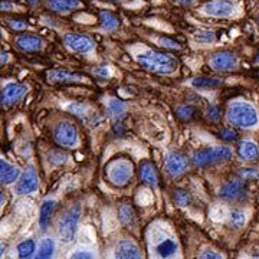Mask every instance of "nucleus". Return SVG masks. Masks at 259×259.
Masks as SVG:
<instances>
[{
	"mask_svg": "<svg viewBox=\"0 0 259 259\" xmlns=\"http://www.w3.org/2000/svg\"><path fill=\"white\" fill-rule=\"evenodd\" d=\"M137 62L146 71L160 75L173 74L176 72L180 65L176 56L164 54V52H157V51H146L140 54L137 55Z\"/></svg>",
	"mask_w": 259,
	"mask_h": 259,
	"instance_id": "nucleus-1",
	"label": "nucleus"
},
{
	"mask_svg": "<svg viewBox=\"0 0 259 259\" xmlns=\"http://www.w3.org/2000/svg\"><path fill=\"white\" fill-rule=\"evenodd\" d=\"M228 121L241 128H253L259 124V114L249 102L236 101L229 105Z\"/></svg>",
	"mask_w": 259,
	"mask_h": 259,
	"instance_id": "nucleus-2",
	"label": "nucleus"
},
{
	"mask_svg": "<svg viewBox=\"0 0 259 259\" xmlns=\"http://www.w3.org/2000/svg\"><path fill=\"white\" fill-rule=\"evenodd\" d=\"M107 176L114 186L124 187L133 177V164L124 158L114 160L107 166Z\"/></svg>",
	"mask_w": 259,
	"mask_h": 259,
	"instance_id": "nucleus-3",
	"label": "nucleus"
},
{
	"mask_svg": "<svg viewBox=\"0 0 259 259\" xmlns=\"http://www.w3.org/2000/svg\"><path fill=\"white\" fill-rule=\"evenodd\" d=\"M232 158V150L229 147L203 148L196 151L193 156V164L196 167H204Z\"/></svg>",
	"mask_w": 259,
	"mask_h": 259,
	"instance_id": "nucleus-4",
	"label": "nucleus"
},
{
	"mask_svg": "<svg viewBox=\"0 0 259 259\" xmlns=\"http://www.w3.org/2000/svg\"><path fill=\"white\" fill-rule=\"evenodd\" d=\"M79 219H81V207L79 206H74L65 213L59 222V229H58L61 241L65 243L74 241L75 233L78 231Z\"/></svg>",
	"mask_w": 259,
	"mask_h": 259,
	"instance_id": "nucleus-5",
	"label": "nucleus"
},
{
	"mask_svg": "<svg viewBox=\"0 0 259 259\" xmlns=\"http://www.w3.org/2000/svg\"><path fill=\"white\" fill-rule=\"evenodd\" d=\"M54 137L58 146L65 148H72L78 144V131L69 121H61L54 128Z\"/></svg>",
	"mask_w": 259,
	"mask_h": 259,
	"instance_id": "nucleus-6",
	"label": "nucleus"
},
{
	"mask_svg": "<svg viewBox=\"0 0 259 259\" xmlns=\"http://www.w3.org/2000/svg\"><path fill=\"white\" fill-rule=\"evenodd\" d=\"M203 10L213 18H231L236 12V6L231 0H210L204 5Z\"/></svg>",
	"mask_w": 259,
	"mask_h": 259,
	"instance_id": "nucleus-7",
	"label": "nucleus"
},
{
	"mask_svg": "<svg viewBox=\"0 0 259 259\" xmlns=\"http://www.w3.org/2000/svg\"><path fill=\"white\" fill-rule=\"evenodd\" d=\"M64 44L74 52L87 54L94 49V40L87 35H78V33H68L64 37Z\"/></svg>",
	"mask_w": 259,
	"mask_h": 259,
	"instance_id": "nucleus-8",
	"label": "nucleus"
},
{
	"mask_svg": "<svg viewBox=\"0 0 259 259\" xmlns=\"http://www.w3.org/2000/svg\"><path fill=\"white\" fill-rule=\"evenodd\" d=\"M210 66L214 71L228 72L238 68V58L232 52H218L210 58Z\"/></svg>",
	"mask_w": 259,
	"mask_h": 259,
	"instance_id": "nucleus-9",
	"label": "nucleus"
},
{
	"mask_svg": "<svg viewBox=\"0 0 259 259\" xmlns=\"http://www.w3.org/2000/svg\"><path fill=\"white\" fill-rule=\"evenodd\" d=\"M37 187H39V180H37L36 171H35L33 166H29L19 180L16 192L18 194H30L36 192Z\"/></svg>",
	"mask_w": 259,
	"mask_h": 259,
	"instance_id": "nucleus-10",
	"label": "nucleus"
},
{
	"mask_svg": "<svg viewBox=\"0 0 259 259\" xmlns=\"http://www.w3.org/2000/svg\"><path fill=\"white\" fill-rule=\"evenodd\" d=\"M221 197L226 202H236L245 197L246 189L243 180H232L228 185H225L221 189Z\"/></svg>",
	"mask_w": 259,
	"mask_h": 259,
	"instance_id": "nucleus-11",
	"label": "nucleus"
},
{
	"mask_svg": "<svg viewBox=\"0 0 259 259\" xmlns=\"http://www.w3.org/2000/svg\"><path fill=\"white\" fill-rule=\"evenodd\" d=\"M28 93V87L23 83H8L2 91V104L3 105H12L23 98Z\"/></svg>",
	"mask_w": 259,
	"mask_h": 259,
	"instance_id": "nucleus-12",
	"label": "nucleus"
},
{
	"mask_svg": "<svg viewBox=\"0 0 259 259\" xmlns=\"http://www.w3.org/2000/svg\"><path fill=\"white\" fill-rule=\"evenodd\" d=\"M164 166H166L167 173L170 176H180L187 168V158L179 153H170V154H167L166 160H164Z\"/></svg>",
	"mask_w": 259,
	"mask_h": 259,
	"instance_id": "nucleus-13",
	"label": "nucleus"
},
{
	"mask_svg": "<svg viewBox=\"0 0 259 259\" xmlns=\"http://www.w3.org/2000/svg\"><path fill=\"white\" fill-rule=\"evenodd\" d=\"M114 259H141V253L134 242L121 241L115 246Z\"/></svg>",
	"mask_w": 259,
	"mask_h": 259,
	"instance_id": "nucleus-14",
	"label": "nucleus"
},
{
	"mask_svg": "<svg viewBox=\"0 0 259 259\" xmlns=\"http://www.w3.org/2000/svg\"><path fill=\"white\" fill-rule=\"evenodd\" d=\"M16 47L23 52H37L44 48V40L36 35H22L16 39Z\"/></svg>",
	"mask_w": 259,
	"mask_h": 259,
	"instance_id": "nucleus-15",
	"label": "nucleus"
},
{
	"mask_svg": "<svg viewBox=\"0 0 259 259\" xmlns=\"http://www.w3.org/2000/svg\"><path fill=\"white\" fill-rule=\"evenodd\" d=\"M48 81L49 82H58V83H69V82H81L85 79L83 75L79 74H71V72H66V71H49L48 72Z\"/></svg>",
	"mask_w": 259,
	"mask_h": 259,
	"instance_id": "nucleus-16",
	"label": "nucleus"
},
{
	"mask_svg": "<svg viewBox=\"0 0 259 259\" xmlns=\"http://www.w3.org/2000/svg\"><path fill=\"white\" fill-rule=\"evenodd\" d=\"M140 179L144 185L151 186V187H156L158 182L157 170L153 163L150 161H143L141 166H140Z\"/></svg>",
	"mask_w": 259,
	"mask_h": 259,
	"instance_id": "nucleus-17",
	"label": "nucleus"
},
{
	"mask_svg": "<svg viewBox=\"0 0 259 259\" xmlns=\"http://www.w3.org/2000/svg\"><path fill=\"white\" fill-rule=\"evenodd\" d=\"M19 175H20V171H19L18 167L12 166L6 160L2 158V161H0V180H2V185H12L13 182L18 180Z\"/></svg>",
	"mask_w": 259,
	"mask_h": 259,
	"instance_id": "nucleus-18",
	"label": "nucleus"
},
{
	"mask_svg": "<svg viewBox=\"0 0 259 259\" xmlns=\"http://www.w3.org/2000/svg\"><path fill=\"white\" fill-rule=\"evenodd\" d=\"M238 154L242 160L252 161V160H256L259 157V147L250 140H243L238 147Z\"/></svg>",
	"mask_w": 259,
	"mask_h": 259,
	"instance_id": "nucleus-19",
	"label": "nucleus"
},
{
	"mask_svg": "<svg viewBox=\"0 0 259 259\" xmlns=\"http://www.w3.org/2000/svg\"><path fill=\"white\" fill-rule=\"evenodd\" d=\"M48 8L54 12L68 13V12L81 8V2L79 0H48Z\"/></svg>",
	"mask_w": 259,
	"mask_h": 259,
	"instance_id": "nucleus-20",
	"label": "nucleus"
},
{
	"mask_svg": "<svg viewBox=\"0 0 259 259\" xmlns=\"http://www.w3.org/2000/svg\"><path fill=\"white\" fill-rule=\"evenodd\" d=\"M56 203L55 200H45L42 206H40V210H39V225L42 229H47L51 223L52 219V214L55 212Z\"/></svg>",
	"mask_w": 259,
	"mask_h": 259,
	"instance_id": "nucleus-21",
	"label": "nucleus"
},
{
	"mask_svg": "<svg viewBox=\"0 0 259 259\" xmlns=\"http://www.w3.org/2000/svg\"><path fill=\"white\" fill-rule=\"evenodd\" d=\"M177 250V243L173 239H163L161 242H158V245L156 246V253L161 259L171 258Z\"/></svg>",
	"mask_w": 259,
	"mask_h": 259,
	"instance_id": "nucleus-22",
	"label": "nucleus"
},
{
	"mask_svg": "<svg viewBox=\"0 0 259 259\" xmlns=\"http://www.w3.org/2000/svg\"><path fill=\"white\" fill-rule=\"evenodd\" d=\"M54 253H55V243L51 238H47L40 242L35 259H52Z\"/></svg>",
	"mask_w": 259,
	"mask_h": 259,
	"instance_id": "nucleus-23",
	"label": "nucleus"
},
{
	"mask_svg": "<svg viewBox=\"0 0 259 259\" xmlns=\"http://www.w3.org/2000/svg\"><path fill=\"white\" fill-rule=\"evenodd\" d=\"M192 85L199 90H214L222 85V81H219L216 78H194L192 81Z\"/></svg>",
	"mask_w": 259,
	"mask_h": 259,
	"instance_id": "nucleus-24",
	"label": "nucleus"
},
{
	"mask_svg": "<svg viewBox=\"0 0 259 259\" xmlns=\"http://www.w3.org/2000/svg\"><path fill=\"white\" fill-rule=\"evenodd\" d=\"M36 250V245L33 241H23L22 243H19L18 253L20 259H29L33 252Z\"/></svg>",
	"mask_w": 259,
	"mask_h": 259,
	"instance_id": "nucleus-25",
	"label": "nucleus"
},
{
	"mask_svg": "<svg viewBox=\"0 0 259 259\" xmlns=\"http://www.w3.org/2000/svg\"><path fill=\"white\" fill-rule=\"evenodd\" d=\"M100 19H101L102 26L107 29V30H114V29H117V26H118V19L115 18L112 13H110V12H101Z\"/></svg>",
	"mask_w": 259,
	"mask_h": 259,
	"instance_id": "nucleus-26",
	"label": "nucleus"
},
{
	"mask_svg": "<svg viewBox=\"0 0 259 259\" xmlns=\"http://www.w3.org/2000/svg\"><path fill=\"white\" fill-rule=\"evenodd\" d=\"M125 108H127V105L122 101H120V100H114V98H112V100L108 101V111H110V114L114 115V117H120V115H122V114L125 112Z\"/></svg>",
	"mask_w": 259,
	"mask_h": 259,
	"instance_id": "nucleus-27",
	"label": "nucleus"
},
{
	"mask_svg": "<svg viewBox=\"0 0 259 259\" xmlns=\"http://www.w3.org/2000/svg\"><path fill=\"white\" fill-rule=\"evenodd\" d=\"M48 160L54 166H62V164H65L68 161V156L65 154L64 151H61V150H54V151H51L48 154Z\"/></svg>",
	"mask_w": 259,
	"mask_h": 259,
	"instance_id": "nucleus-28",
	"label": "nucleus"
},
{
	"mask_svg": "<svg viewBox=\"0 0 259 259\" xmlns=\"http://www.w3.org/2000/svg\"><path fill=\"white\" fill-rule=\"evenodd\" d=\"M118 214H120V221L124 225H131L134 221V212H133V207L130 204H122Z\"/></svg>",
	"mask_w": 259,
	"mask_h": 259,
	"instance_id": "nucleus-29",
	"label": "nucleus"
},
{
	"mask_svg": "<svg viewBox=\"0 0 259 259\" xmlns=\"http://www.w3.org/2000/svg\"><path fill=\"white\" fill-rule=\"evenodd\" d=\"M175 202H176L180 207H186V206H189L190 202H192V196H190L189 192H186V190L177 189L176 192H175Z\"/></svg>",
	"mask_w": 259,
	"mask_h": 259,
	"instance_id": "nucleus-30",
	"label": "nucleus"
},
{
	"mask_svg": "<svg viewBox=\"0 0 259 259\" xmlns=\"http://www.w3.org/2000/svg\"><path fill=\"white\" fill-rule=\"evenodd\" d=\"M194 39L199 42V44H212L216 39V35L213 30H199L194 33Z\"/></svg>",
	"mask_w": 259,
	"mask_h": 259,
	"instance_id": "nucleus-31",
	"label": "nucleus"
},
{
	"mask_svg": "<svg viewBox=\"0 0 259 259\" xmlns=\"http://www.w3.org/2000/svg\"><path fill=\"white\" fill-rule=\"evenodd\" d=\"M239 177L243 182L259 180V170L258 168H241L239 170Z\"/></svg>",
	"mask_w": 259,
	"mask_h": 259,
	"instance_id": "nucleus-32",
	"label": "nucleus"
},
{
	"mask_svg": "<svg viewBox=\"0 0 259 259\" xmlns=\"http://www.w3.org/2000/svg\"><path fill=\"white\" fill-rule=\"evenodd\" d=\"M246 222V214L242 210H235L231 214V225L233 228H242Z\"/></svg>",
	"mask_w": 259,
	"mask_h": 259,
	"instance_id": "nucleus-33",
	"label": "nucleus"
},
{
	"mask_svg": "<svg viewBox=\"0 0 259 259\" xmlns=\"http://www.w3.org/2000/svg\"><path fill=\"white\" fill-rule=\"evenodd\" d=\"M194 108L192 107H187V105H182V107H177L176 108V115L182 120H190L194 115Z\"/></svg>",
	"mask_w": 259,
	"mask_h": 259,
	"instance_id": "nucleus-34",
	"label": "nucleus"
},
{
	"mask_svg": "<svg viewBox=\"0 0 259 259\" xmlns=\"http://www.w3.org/2000/svg\"><path fill=\"white\" fill-rule=\"evenodd\" d=\"M68 111L76 115V117H85L88 108L83 104H71V105H68Z\"/></svg>",
	"mask_w": 259,
	"mask_h": 259,
	"instance_id": "nucleus-35",
	"label": "nucleus"
},
{
	"mask_svg": "<svg viewBox=\"0 0 259 259\" xmlns=\"http://www.w3.org/2000/svg\"><path fill=\"white\" fill-rule=\"evenodd\" d=\"M9 28L12 30L19 32V30H26L29 28V25L26 22H23V20H19V19L15 20V19H12V20H9Z\"/></svg>",
	"mask_w": 259,
	"mask_h": 259,
	"instance_id": "nucleus-36",
	"label": "nucleus"
},
{
	"mask_svg": "<svg viewBox=\"0 0 259 259\" xmlns=\"http://www.w3.org/2000/svg\"><path fill=\"white\" fill-rule=\"evenodd\" d=\"M160 45L163 48H167V49H179L180 48V45L177 44L176 40L168 39V37H161L160 39Z\"/></svg>",
	"mask_w": 259,
	"mask_h": 259,
	"instance_id": "nucleus-37",
	"label": "nucleus"
},
{
	"mask_svg": "<svg viewBox=\"0 0 259 259\" xmlns=\"http://www.w3.org/2000/svg\"><path fill=\"white\" fill-rule=\"evenodd\" d=\"M207 117L210 121H218L221 118V108L218 105H210L209 112H207Z\"/></svg>",
	"mask_w": 259,
	"mask_h": 259,
	"instance_id": "nucleus-38",
	"label": "nucleus"
},
{
	"mask_svg": "<svg viewBox=\"0 0 259 259\" xmlns=\"http://www.w3.org/2000/svg\"><path fill=\"white\" fill-rule=\"evenodd\" d=\"M236 133L233 131V130H223L222 133H221V139L225 140V141H235L236 140Z\"/></svg>",
	"mask_w": 259,
	"mask_h": 259,
	"instance_id": "nucleus-39",
	"label": "nucleus"
},
{
	"mask_svg": "<svg viewBox=\"0 0 259 259\" xmlns=\"http://www.w3.org/2000/svg\"><path fill=\"white\" fill-rule=\"evenodd\" d=\"M71 259H94V256L91 252H87V250H78V252H75L74 255H72V258Z\"/></svg>",
	"mask_w": 259,
	"mask_h": 259,
	"instance_id": "nucleus-40",
	"label": "nucleus"
},
{
	"mask_svg": "<svg viewBox=\"0 0 259 259\" xmlns=\"http://www.w3.org/2000/svg\"><path fill=\"white\" fill-rule=\"evenodd\" d=\"M200 259H223L219 253H216V252H213V250H204L203 253H202V256Z\"/></svg>",
	"mask_w": 259,
	"mask_h": 259,
	"instance_id": "nucleus-41",
	"label": "nucleus"
},
{
	"mask_svg": "<svg viewBox=\"0 0 259 259\" xmlns=\"http://www.w3.org/2000/svg\"><path fill=\"white\" fill-rule=\"evenodd\" d=\"M13 9V5L9 3V2H2V10H5V12H8V10Z\"/></svg>",
	"mask_w": 259,
	"mask_h": 259,
	"instance_id": "nucleus-42",
	"label": "nucleus"
},
{
	"mask_svg": "<svg viewBox=\"0 0 259 259\" xmlns=\"http://www.w3.org/2000/svg\"><path fill=\"white\" fill-rule=\"evenodd\" d=\"M8 61H9V55L6 54V52H2V65H5V64H8Z\"/></svg>",
	"mask_w": 259,
	"mask_h": 259,
	"instance_id": "nucleus-43",
	"label": "nucleus"
},
{
	"mask_svg": "<svg viewBox=\"0 0 259 259\" xmlns=\"http://www.w3.org/2000/svg\"><path fill=\"white\" fill-rule=\"evenodd\" d=\"M182 6H190L193 3V0H177Z\"/></svg>",
	"mask_w": 259,
	"mask_h": 259,
	"instance_id": "nucleus-44",
	"label": "nucleus"
},
{
	"mask_svg": "<svg viewBox=\"0 0 259 259\" xmlns=\"http://www.w3.org/2000/svg\"><path fill=\"white\" fill-rule=\"evenodd\" d=\"M97 74L101 75V76H107V75H108V69H107V68H102V69H98V71H97Z\"/></svg>",
	"mask_w": 259,
	"mask_h": 259,
	"instance_id": "nucleus-45",
	"label": "nucleus"
},
{
	"mask_svg": "<svg viewBox=\"0 0 259 259\" xmlns=\"http://www.w3.org/2000/svg\"><path fill=\"white\" fill-rule=\"evenodd\" d=\"M28 3H30V5H36L37 3V0H26Z\"/></svg>",
	"mask_w": 259,
	"mask_h": 259,
	"instance_id": "nucleus-46",
	"label": "nucleus"
},
{
	"mask_svg": "<svg viewBox=\"0 0 259 259\" xmlns=\"http://www.w3.org/2000/svg\"><path fill=\"white\" fill-rule=\"evenodd\" d=\"M255 64H259V55L256 56V59H255Z\"/></svg>",
	"mask_w": 259,
	"mask_h": 259,
	"instance_id": "nucleus-47",
	"label": "nucleus"
},
{
	"mask_svg": "<svg viewBox=\"0 0 259 259\" xmlns=\"http://www.w3.org/2000/svg\"><path fill=\"white\" fill-rule=\"evenodd\" d=\"M105 2H111V3H115L117 0H105Z\"/></svg>",
	"mask_w": 259,
	"mask_h": 259,
	"instance_id": "nucleus-48",
	"label": "nucleus"
},
{
	"mask_svg": "<svg viewBox=\"0 0 259 259\" xmlns=\"http://www.w3.org/2000/svg\"><path fill=\"white\" fill-rule=\"evenodd\" d=\"M258 23H259V16H258Z\"/></svg>",
	"mask_w": 259,
	"mask_h": 259,
	"instance_id": "nucleus-49",
	"label": "nucleus"
}]
</instances>
